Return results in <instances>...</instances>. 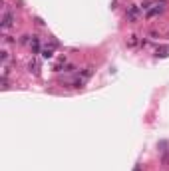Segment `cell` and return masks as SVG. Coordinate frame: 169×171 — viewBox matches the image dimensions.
Wrapping results in <instances>:
<instances>
[{
	"label": "cell",
	"instance_id": "3",
	"mask_svg": "<svg viewBox=\"0 0 169 171\" xmlns=\"http://www.w3.org/2000/svg\"><path fill=\"white\" fill-rule=\"evenodd\" d=\"M167 52H169V48H161V50H157V56H167Z\"/></svg>",
	"mask_w": 169,
	"mask_h": 171
},
{
	"label": "cell",
	"instance_id": "1",
	"mask_svg": "<svg viewBox=\"0 0 169 171\" xmlns=\"http://www.w3.org/2000/svg\"><path fill=\"white\" fill-rule=\"evenodd\" d=\"M12 18H14L12 12H6V16H4V24H2V26H4V28H10V26H12Z\"/></svg>",
	"mask_w": 169,
	"mask_h": 171
},
{
	"label": "cell",
	"instance_id": "2",
	"mask_svg": "<svg viewBox=\"0 0 169 171\" xmlns=\"http://www.w3.org/2000/svg\"><path fill=\"white\" fill-rule=\"evenodd\" d=\"M52 54H54V52H52L50 48H46L44 52H42V56H44V58H52Z\"/></svg>",
	"mask_w": 169,
	"mask_h": 171
}]
</instances>
